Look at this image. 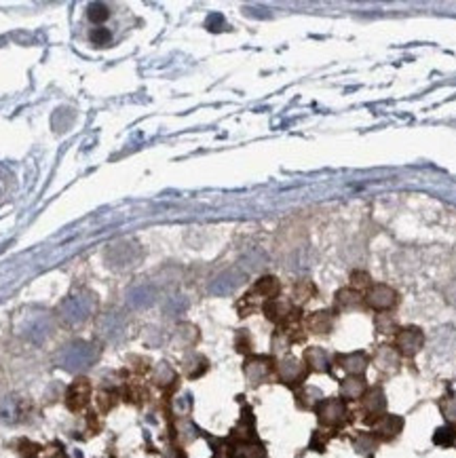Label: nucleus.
<instances>
[{
  "instance_id": "f257e3e1",
  "label": "nucleus",
  "mask_w": 456,
  "mask_h": 458,
  "mask_svg": "<svg viewBox=\"0 0 456 458\" xmlns=\"http://www.w3.org/2000/svg\"><path fill=\"white\" fill-rule=\"evenodd\" d=\"M317 421L326 429H342L344 425H349L351 421V412L344 399L340 397H332V399H324L315 409Z\"/></svg>"
},
{
  "instance_id": "f03ea898",
  "label": "nucleus",
  "mask_w": 456,
  "mask_h": 458,
  "mask_svg": "<svg viewBox=\"0 0 456 458\" xmlns=\"http://www.w3.org/2000/svg\"><path fill=\"white\" fill-rule=\"evenodd\" d=\"M393 346L397 349V353L401 357H416L425 349V334L416 326L399 328L395 332V344Z\"/></svg>"
},
{
  "instance_id": "7ed1b4c3",
  "label": "nucleus",
  "mask_w": 456,
  "mask_h": 458,
  "mask_svg": "<svg viewBox=\"0 0 456 458\" xmlns=\"http://www.w3.org/2000/svg\"><path fill=\"white\" fill-rule=\"evenodd\" d=\"M361 409H363V421L368 425H374L378 419L387 414V393L383 387H370L366 395L361 397Z\"/></svg>"
},
{
  "instance_id": "20e7f679",
  "label": "nucleus",
  "mask_w": 456,
  "mask_h": 458,
  "mask_svg": "<svg viewBox=\"0 0 456 458\" xmlns=\"http://www.w3.org/2000/svg\"><path fill=\"white\" fill-rule=\"evenodd\" d=\"M372 310L376 312H389L393 310L397 304H399V294L391 288V285H385V283H376V285H370L368 292H366V298H363Z\"/></svg>"
},
{
  "instance_id": "39448f33",
  "label": "nucleus",
  "mask_w": 456,
  "mask_h": 458,
  "mask_svg": "<svg viewBox=\"0 0 456 458\" xmlns=\"http://www.w3.org/2000/svg\"><path fill=\"white\" fill-rule=\"evenodd\" d=\"M275 372H277L279 380H281L286 387H290V389H298V387H302L304 380H306V376H308L306 365L300 363L298 359H292V357L281 359V361L275 365Z\"/></svg>"
},
{
  "instance_id": "423d86ee",
  "label": "nucleus",
  "mask_w": 456,
  "mask_h": 458,
  "mask_svg": "<svg viewBox=\"0 0 456 458\" xmlns=\"http://www.w3.org/2000/svg\"><path fill=\"white\" fill-rule=\"evenodd\" d=\"M275 361L272 357H264V355H256V357H249L243 365V372H245V378L249 380V385L258 387L262 382H266L270 378V374L275 372Z\"/></svg>"
},
{
  "instance_id": "0eeeda50",
  "label": "nucleus",
  "mask_w": 456,
  "mask_h": 458,
  "mask_svg": "<svg viewBox=\"0 0 456 458\" xmlns=\"http://www.w3.org/2000/svg\"><path fill=\"white\" fill-rule=\"evenodd\" d=\"M334 361L342 372H347V376H363V372L368 370L372 359L366 351H351V353L336 355Z\"/></svg>"
},
{
  "instance_id": "6e6552de",
  "label": "nucleus",
  "mask_w": 456,
  "mask_h": 458,
  "mask_svg": "<svg viewBox=\"0 0 456 458\" xmlns=\"http://www.w3.org/2000/svg\"><path fill=\"white\" fill-rule=\"evenodd\" d=\"M374 365L378 368L380 374H397V370L401 368V355L397 353L395 346L391 344H383L378 346L376 355H374Z\"/></svg>"
},
{
  "instance_id": "1a4fd4ad",
  "label": "nucleus",
  "mask_w": 456,
  "mask_h": 458,
  "mask_svg": "<svg viewBox=\"0 0 456 458\" xmlns=\"http://www.w3.org/2000/svg\"><path fill=\"white\" fill-rule=\"evenodd\" d=\"M403 419L397 414H385L383 419H378L372 427H374V435L380 441H393L401 435L403 431Z\"/></svg>"
},
{
  "instance_id": "9d476101",
  "label": "nucleus",
  "mask_w": 456,
  "mask_h": 458,
  "mask_svg": "<svg viewBox=\"0 0 456 458\" xmlns=\"http://www.w3.org/2000/svg\"><path fill=\"white\" fill-rule=\"evenodd\" d=\"M304 365H306V370H310V372L330 374L334 361H332V357H330L328 351L319 349V346H310V349L304 351Z\"/></svg>"
},
{
  "instance_id": "9b49d317",
  "label": "nucleus",
  "mask_w": 456,
  "mask_h": 458,
  "mask_svg": "<svg viewBox=\"0 0 456 458\" xmlns=\"http://www.w3.org/2000/svg\"><path fill=\"white\" fill-rule=\"evenodd\" d=\"M351 446L353 450L363 456V458H374L376 452H378V446H380V439L374 435V433H368V431H357L353 437H351Z\"/></svg>"
},
{
  "instance_id": "f8f14e48",
  "label": "nucleus",
  "mask_w": 456,
  "mask_h": 458,
  "mask_svg": "<svg viewBox=\"0 0 456 458\" xmlns=\"http://www.w3.org/2000/svg\"><path fill=\"white\" fill-rule=\"evenodd\" d=\"M89 397H91L89 380L80 378V380H76L74 385H70L68 395H66V405H68L72 412H80V409L89 403Z\"/></svg>"
},
{
  "instance_id": "ddd939ff",
  "label": "nucleus",
  "mask_w": 456,
  "mask_h": 458,
  "mask_svg": "<svg viewBox=\"0 0 456 458\" xmlns=\"http://www.w3.org/2000/svg\"><path fill=\"white\" fill-rule=\"evenodd\" d=\"M368 380L363 376H347L340 380V399L344 401H357L366 395L368 391Z\"/></svg>"
},
{
  "instance_id": "4468645a",
  "label": "nucleus",
  "mask_w": 456,
  "mask_h": 458,
  "mask_svg": "<svg viewBox=\"0 0 456 458\" xmlns=\"http://www.w3.org/2000/svg\"><path fill=\"white\" fill-rule=\"evenodd\" d=\"M306 328L313 334L328 336L334 330V312L332 310H317V312H313L308 317V322H306Z\"/></svg>"
},
{
  "instance_id": "2eb2a0df",
  "label": "nucleus",
  "mask_w": 456,
  "mask_h": 458,
  "mask_svg": "<svg viewBox=\"0 0 456 458\" xmlns=\"http://www.w3.org/2000/svg\"><path fill=\"white\" fill-rule=\"evenodd\" d=\"M334 302H336V310H340V312L363 308V298H361V294H359L357 290H353V288H344V290L336 292Z\"/></svg>"
},
{
  "instance_id": "dca6fc26",
  "label": "nucleus",
  "mask_w": 456,
  "mask_h": 458,
  "mask_svg": "<svg viewBox=\"0 0 456 458\" xmlns=\"http://www.w3.org/2000/svg\"><path fill=\"white\" fill-rule=\"evenodd\" d=\"M296 401L302 409H317V405L324 401V393L313 385H304L296 393Z\"/></svg>"
},
{
  "instance_id": "f3484780",
  "label": "nucleus",
  "mask_w": 456,
  "mask_h": 458,
  "mask_svg": "<svg viewBox=\"0 0 456 458\" xmlns=\"http://www.w3.org/2000/svg\"><path fill=\"white\" fill-rule=\"evenodd\" d=\"M64 361H66V365H70V368H76V365H87V363L94 361V353H91V349H87V346L74 344L66 351Z\"/></svg>"
},
{
  "instance_id": "a211bd4d",
  "label": "nucleus",
  "mask_w": 456,
  "mask_h": 458,
  "mask_svg": "<svg viewBox=\"0 0 456 458\" xmlns=\"http://www.w3.org/2000/svg\"><path fill=\"white\" fill-rule=\"evenodd\" d=\"M279 290H281V285H279V281H277L275 277H262V279L254 285V294H258V296H262V298H266V300L277 298V296H279Z\"/></svg>"
},
{
  "instance_id": "6ab92c4d",
  "label": "nucleus",
  "mask_w": 456,
  "mask_h": 458,
  "mask_svg": "<svg viewBox=\"0 0 456 458\" xmlns=\"http://www.w3.org/2000/svg\"><path fill=\"white\" fill-rule=\"evenodd\" d=\"M184 372L188 378H199L207 372V359L201 355H193L191 359L184 361Z\"/></svg>"
},
{
  "instance_id": "aec40b11",
  "label": "nucleus",
  "mask_w": 456,
  "mask_h": 458,
  "mask_svg": "<svg viewBox=\"0 0 456 458\" xmlns=\"http://www.w3.org/2000/svg\"><path fill=\"white\" fill-rule=\"evenodd\" d=\"M237 450H239V458H268L266 448L260 441H256V439L237 446Z\"/></svg>"
},
{
  "instance_id": "412c9836",
  "label": "nucleus",
  "mask_w": 456,
  "mask_h": 458,
  "mask_svg": "<svg viewBox=\"0 0 456 458\" xmlns=\"http://www.w3.org/2000/svg\"><path fill=\"white\" fill-rule=\"evenodd\" d=\"M456 441V429L452 425H444L433 433V443L441 446V448H450Z\"/></svg>"
},
{
  "instance_id": "4be33fe9",
  "label": "nucleus",
  "mask_w": 456,
  "mask_h": 458,
  "mask_svg": "<svg viewBox=\"0 0 456 458\" xmlns=\"http://www.w3.org/2000/svg\"><path fill=\"white\" fill-rule=\"evenodd\" d=\"M155 382L159 387H169L171 382H175V372L171 370V365H167V363L159 365L157 372H155Z\"/></svg>"
},
{
  "instance_id": "5701e85b",
  "label": "nucleus",
  "mask_w": 456,
  "mask_h": 458,
  "mask_svg": "<svg viewBox=\"0 0 456 458\" xmlns=\"http://www.w3.org/2000/svg\"><path fill=\"white\" fill-rule=\"evenodd\" d=\"M374 326H376V332H378V334H389V332H397V330H395V319H393L391 315H385V312H380V315L376 317Z\"/></svg>"
},
{
  "instance_id": "b1692460",
  "label": "nucleus",
  "mask_w": 456,
  "mask_h": 458,
  "mask_svg": "<svg viewBox=\"0 0 456 458\" xmlns=\"http://www.w3.org/2000/svg\"><path fill=\"white\" fill-rule=\"evenodd\" d=\"M441 412L450 423H456V399H444L441 401Z\"/></svg>"
},
{
  "instance_id": "393cba45",
  "label": "nucleus",
  "mask_w": 456,
  "mask_h": 458,
  "mask_svg": "<svg viewBox=\"0 0 456 458\" xmlns=\"http://www.w3.org/2000/svg\"><path fill=\"white\" fill-rule=\"evenodd\" d=\"M353 290H361V288H370V274H366V272H353Z\"/></svg>"
},
{
  "instance_id": "a878e982",
  "label": "nucleus",
  "mask_w": 456,
  "mask_h": 458,
  "mask_svg": "<svg viewBox=\"0 0 456 458\" xmlns=\"http://www.w3.org/2000/svg\"><path fill=\"white\" fill-rule=\"evenodd\" d=\"M237 351L239 353H249L252 351V342H249V336H247L245 330H241L237 334Z\"/></svg>"
},
{
  "instance_id": "bb28decb",
  "label": "nucleus",
  "mask_w": 456,
  "mask_h": 458,
  "mask_svg": "<svg viewBox=\"0 0 456 458\" xmlns=\"http://www.w3.org/2000/svg\"><path fill=\"white\" fill-rule=\"evenodd\" d=\"M454 446H456V441H454Z\"/></svg>"
}]
</instances>
